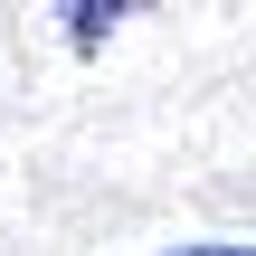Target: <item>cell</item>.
<instances>
[{
	"label": "cell",
	"mask_w": 256,
	"mask_h": 256,
	"mask_svg": "<svg viewBox=\"0 0 256 256\" xmlns=\"http://www.w3.org/2000/svg\"><path fill=\"white\" fill-rule=\"evenodd\" d=\"M66 19H76V48H95V38H104V28H114V19H124V10H114V0H104V10H95V0H86V10H66Z\"/></svg>",
	"instance_id": "cell-1"
},
{
	"label": "cell",
	"mask_w": 256,
	"mask_h": 256,
	"mask_svg": "<svg viewBox=\"0 0 256 256\" xmlns=\"http://www.w3.org/2000/svg\"><path fill=\"white\" fill-rule=\"evenodd\" d=\"M171 256H256V247H238V238H200V247H171Z\"/></svg>",
	"instance_id": "cell-2"
}]
</instances>
